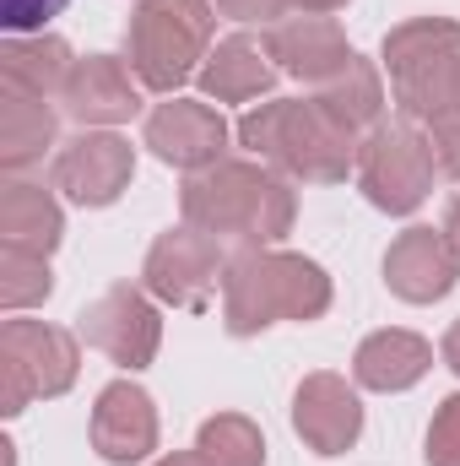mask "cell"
Here are the masks:
<instances>
[{
  "mask_svg": "<svg viewBox=\"0 0 460 466\" xmlns=\"http://www.w3.org/2000/svg\"><path fill=\"white\" fill-rule=\"evenodd\" d=\"M195 451L212 466H265V434L244 412H212L195 434Z\"/></svg>",
  "mask_w": 460,
  "mask_h": 466,
  "instance_id": "603a6c76",
  "label": "cell"
},
{
  "mask_svg": "<svg viewBox=\"0 0 460 466\" xmlns=\"http://www.w3.org/2000/svg\"><path fill=\"white\" fill-rule=\"evenodd\" d=\"M276 76H282V66H276L271 44L255 38V33H233V38L212 44V55H206L195 82H201L206 104H249V98L271 93Z\"/></svg>",
  "mask_w": 460,
  "mask_h": 466,
  "instance_id": "e0dca14e",
  "label": "cell"
},
{
  "mask_svg": "<svg viewBox=\"0 0 460 466\" xmlns=\"http://www.w3.org/2000/svg\"><path fill=\"white\" fill-rule=\"evenodd\" d=\"M455 282H460V249L450 244L445 228L412 223L406 233L390 238V249H385V288L401 304H439V299L455 293Z\"/></svg>",
  "mask_w": 460,
  "mask_h": 466,
  "instance_id": "8fae6325",
  "label": "cell"
},
{
  "mask_svg": "<svg viewBox=\"0 0 460 466\" xmlns=\"http://www.w3.org/2000/svg\"><path fill=\"white\" fill-rule=\"evenodd\" d=\"M445 233H450V244L460 249V196L450 201V218H445Z\"/></svg>",
  "mask_w": 460,
  "mask_h": 466,
  "instance_id": "1f68e13d",
  "label": "cell"
},
{
  "mask_svg": "<svg viewBox=\"0 0 460 466\" xmlns=\"http://www.w3.org/2000/svg\"><path fill=\"white\" fill-rule=\"evenodd\" d=\"M0 363L22 369L27 385L44 401H55L82 374V337L65 326H49V320H5L0 326Z\"/></svg>",
  "mask_w": 460,
  "mask_h": 466,
  "instance_id": "4fadbf2b",
  "label": "cell"
},
{
  "mask_svg": "<svg viewBox=\"0 0 460 466\" xmlns=\"http://www.w3.org/2000/svg\"><path fill=\"white\" fill-rule=\"evenodd\" d=\"M87 348H98L109 363L119 369H146L157 348H163V309L146 288L135 282H115L109 293H98L87 309H82V331H76Z\"/></svg>",
  "mask_w": 460,
  "mask_h": 466,
  "instance_id": "ba28073f",
  "label": "cell"
},
{
  "mask_svg": "<svg viewBox=\"0 0 460 466\" xmlns=\"http://www.w3.org/2000/svg\"><path fill=\"white\" fill-rule=\"evenodd\" d=\"M179 212L190 228L212 238H238L244 249H276L293 233L298 190L287 174H276L260 157H223L212 168L185 174Z\"/></svg>",
  "mask_w": 460,
  "mask_h": 466,
  "instance_id": "6da1fadb",
  "label": "cell"
},
{
  "mask_svg": "<svg viewBox=\"0 0 460 466\" xmlns=\"http://www.w3.org/2000/svg\"><path fill=\"white\" fill-rule=\"evenodd\" d=\"M228 260L233 255H223V238L179 223L152 238V249L141 260V288L168 309H206L228 277Z\"/></svg>",
  "mask_w": 460,
  "mask_h": 466,
  "instance_id": "52a82bcc",
  "label": "cell"
},
{
  "mask_svg": "<svg viewBox=\"0 0 460 466\" xmlns=\"http://www.w3.org/2000/svg\"><path fill=\"white\" fill-rule=\"evenodd\" d=\"M331 271L298 249H238L223 277V326L228 337H260L276 320L309 326L331 309Z\"/></svg>",
  "mask_w": 460,
  "mask_h": 466,
  "instance_id": "3957f363",
  "label": "cell"
},
{
  "mask_svg": "<svg viewBox=\"0 0 460 466\" xmlns=\"http://www.w3.org/2000/svg\"><path fill=\"white\" fill-rule=\"evenodd\" d=\"M76 71V55L60 33H5L0 44V82L5 93L27 98H60Z\"/></svg>",
  "mask_w": 460,
  "mask_h": 466,
  "instance_id": "d6986e66",
  "label": "cell"
},
{
  "mask_svg": "<svg viewBox=\"0 0 460 466\" xmlns=\"http://www.w3.org/2000/svg\"><path fill=\"white\" fill-rule=\"evenodd\" d=\"M93 451L109 466H135L157 451V401L135 380H109L93 401Z\"/></svg>",
  "mask_w": 460,
  "mask_h": 466,
  "instance_id": "9a60e30c",
  "label": "cell"
},
{
  "mask_svg": "<svg viewBox=\"0 0 460 466\" xmlns=\"http://www.w3.org/2000/svg\"><path fill=\"white\" fill-rule=\"evenodd\" d=\"M428 136V152H434V168L439 179H460V109H445L423 125Z\"/></svg>",
  "mask_w": 460,
  "mask_h": 466,
  "instance_id": "484cf974",
  "label": "cell"
},
{
  "mask_svg": "<svg viewBox=\"0 0 460 466\" xmlns=\"http://www.w3.org/2000/svg\"><path fill=\"white\" fill-rule=\"evenodd\" d=\"M265 44L282 66V76H298L304 87H325L336 71H346V60L357 55L346 44L342 22L336 16H320V11H293L282 16L276 27H265Z\"/></svg>",
  "mask_w": 460,
  "mask_h": 466,
  "instance_id": "2e32d148",
  "label": "cell"
},
{
  "mask_svg": "<svg viewBox=\"0 0 460 466\" xmlns=\"http://www.w3.org/2000/svg\"><path fill=\"white\" fill-rule=\"evenodd\" d=\"M135 179V147L119 130H82L55 152V190L87 212L115 207Z\"/></svg>",
  "mask_w": 460,
  "mask_h": 466,
  "instance_id": "9c48e42d",
  "label": "cell"
},
{
  "mask_svg": "<svg viewBox=\"0 0 460 466\" xmlns=\"http://www.w3.org/2000/svg\"><path fill=\"white\" fill-rule=\"evenodd\" d=\"M60 238H65V207H60V196L11 174L0 185V244L33 249V255H55Z\"/></svg>",
  "mask_w": 460,
  "mask_h": 466,
  "instance_id": "ffe728a7",
  "label": "cell"
},
{
  "mask_svg": "<svg viewBox=\"0 0 460 466\" xmlns=\"http://www.w3.org/2000/svg\"><path fill=\"white\" fill-rule=\"evenodd\" d=\"M293 434L315 456H346L363 440V396H357V380H342L331 369L304 374V385L293 390Z\"/></svg>",
  "mask_w": 460,
  "mask_h": 466,
  "instance_id": "7c38bea8",
  "label": "cell"
},
{
  "mask_svg": "<svg viewBox=\"0 0 460 466\" xmlns=\"http://www.w3.org/2000/svg\"><path fill=\"white\" fill-rule=\"evenodd\" d=\"M152 466H212L201 451H168V456H157Z\"/></svg>",
  "mask_w": 460,
  "mask_h": 466,
  "instance_id": "f546056e",
  "label": "cell"
},
{
  "mask_svg": "<svg viewBox=\"0 0 460 466\" xmlns=\"http://www.w3.org/2000/svg\"><path fill=\"white\" fill-rule=\"evenodd\" d=\"M141 93L146 87L135 82L130 60L87 55V60H76V71H71V82L60 93V109L76 119L82 130H115V125L141 115Z\"/></svg>",
  "mask_w": 460,
  "mask_h": 466,
  "instance_id": "5bb4252c",
  "label": "cell"
},
{
  "mask_svg": "<svg viewBox=\"0 0 460 466\" xmlns=\"http://www.w3.org/2000/svg\"><path fill=\"white\" fill-rule=\"evenodd\" d=\"M212 33H217L212 0H135L125 22V60L146 93L179 98V87L201 76Z\"/></svg>",
  "mask_w": 460,
  "mask_h": 466,
  "instance_id": "277c9868",
  "label": "cell"
},
{
  "mask_svg": "<svg viewBox=\"0 0 460 466\" xmlns=\"http://www.w3.org/2000/svg\"><path fill=\"white\" fill-rule=\"evenodd\" d=\"M60 11H65V0H0L5 33H44V22Z\"/></svg>",
  "mask_w": 460,
  "mask_h": 466,
  "instance_id": "4316f807",
  "label": "cell"
},
{
  "mask_svg": "<svg viewBox=\"0 0 460 466\" xmlns=\"http://www.w3.org/2000/svg\"><path fill=\"white\" fill-rule=\"evenodd\" d=\"M49 293H55L49 255H33V249H11V244H0V309H5V315H22V309L44 304Z\"/></svg>",
  "mask_w": 460,
  "mask_h": 466,
  "instance_id": "cb8c5ba5",
  "label": "cell"
},
{
  "mask_svg": "<svg viewBox=\"0 0 460 466\" xmlns=\"http://www.w3.org/2000/svg\"><path fill=\"white\" fill-rule=\"evenodd\" d=\"M233 141L293 185H342L346 174H357L363 147V136L320 98H265L233 125Z\"/></svg>",
  "mask_w": 460,
  "mask_h": 466,
  "instance_id": "7a4b0ae2",
  "label": "cell"
},
{
  "mask_svg": "<svg viewBox=\"0 0 460 466\" xmlns=\"http://www.w3.org/2000/svg\"><path fill=\"white\" fill-rule=\"evenodd\" d=\"M60 147V115L49 98H27V93H5L0 98V168L22 174L33 163H44V152Z\"/></svg>",
  "mask_w": 460,
  "mask_h": 466,
  "instance_id": "44dd1931",
  "label": "cell"
},
{
  "mask_svg": "<svg viewBox=\"0 0 460 466\" xmlns=\"http://www.w3.org/2000/svg\"><path fill=\"white\" fill-rule=\"evenodd\" d=\"M217 16L233 22H260V27H276L282 16H293V0H212Z\"/></svg>",
  "mask_w": 460,
  "mask_h": 466,
  "instance_id": "83f0119b",
  "label": "cell"
},
{
  "mask_svg": "<svg viewBox=\"0 0 460 466\" xmlns=\"http://www.w3.org/2000/svg\"><path fill=\"white\" fill-rule=\"evenodd\" d=\"M228 141H233V125L206 98H163L141 125V147H152L157 163L185 168V174L223 163Z\"/></svg>",
  "mask_w": 460,
  "mask_h": 466,
  "instance_id": "30bf717a",
  "label": "cell"
},
{
  "mask_svg": "<svg viewBox=\"0 0 460 466\" xmlns=\"http://www.w3.org/2000/svg\"><path fill=\"white\" fill-rule=\"evenodd\" d=\"M428 369H434V342L417 337V331H401V326H385V331L363 337L357 352H352V380L363 390H379V396L412 390Z\"/></svg>",
  "mask_w": 460,
  "mask_h": 466,
  "instance_id": "ac0fdd59",
  "label": "cell"
},
{
  "mask_svg": "<svg viewBox=\"0 0 460 466\" xmlns=\"http://www.w3.org/2000/svg\"><path fill=\"white\" fill-rule=\"evenodd\" d=\"M439 358H445V369L460 380V320H450V331H445V342H439Z\"/></svg>",
  "mask_w": 460,
  "mask_h": 466,
  "instance_id": "f1b7e54d",
  "label": "cell"
},
{
  "mask_svg": "<svg viewBox=\"0 0 460 466\" xmlns=\"http://www.w3.org/2000/svg\"><path fill=\"white\" fill-rule=\"evenodd\" d=\"M315 98L342 119V125H352L357 136H368V130L385 119V76H379V66H374V60L352 55V60H346V71H336L325 87H315Z\"/></svg>",
  "mask_w": 460,
  "mask_h": 466,
  "instance_id": "7402d4cb",
  "label": "cell"
},
{
  "mask_svg": "<svg viewBox=\"0 0 460 466\" xmlns=\"http://www.w3.org/2000/svg\"><path fill=\"white\" fill-rule=\"evenodd\" d=\"M434 152L423 125L412 119H379L363 147H357V190L368 196L374 212L385 218H412L428 196H434Z\"/></svg>",
  "mask_w": 460,
  "mask_h": 466,
  "instance_id": "8992f818",
  "label": "cell"
},
{
  "mask_svg": "<svg viewBox=\"0 0 460 466\" xmlns=\"http://www.w3.org/2000/svg\"><path fill=\"white\" fill-rule=\"evenodd\" d=\"M379 66L390 76V104L412 125H428L445 109H460V22L455 16H412L385 33Z\"/></svg>",
  "mask_w": 460,
  "mask_h": 466,
  "instance_id": "5b68a950",
  "label": "cell"
},
{
  "mask_svg": "<svg viewBox=\"0 0 460 466\" xmlns=\"http://www.w3.org/2000/svg\"><path fill=\"white\" fill-rule=\"evenodd\" d=\"M342 5H352V0H293V11H320V16H331Z\"/></svg>",
  "mask_w": 460,
  "mask_h": 466,
  "instance_id": "4dcf8cb0",
  "label": "cell"
},
{
  "mask_svg": "<svg viewBox=\"0 0 460 466\" xmlns=\"http://www.w3.org/2000/svg\"><path fill=\"white\" fill-rule=\"evenodd\" d=\"M423 461L460 466V390L434 407V423H428V440H423Z\"/></svg>",
  "mask_w": 460,
  "mask_h": 466,
  "instance_id": "d4e9b609",
  "label": "cell"
}]
</instances>
